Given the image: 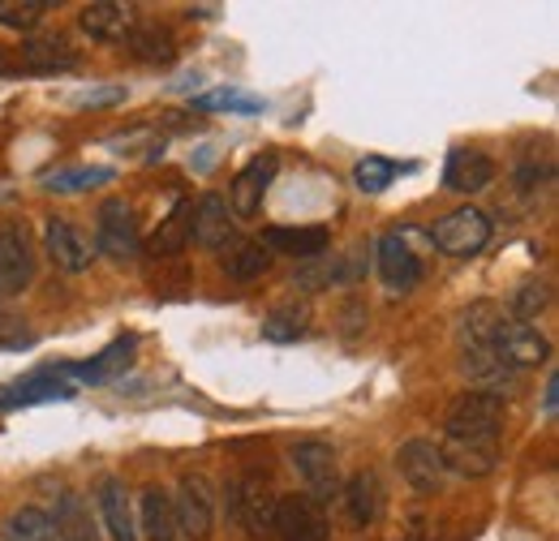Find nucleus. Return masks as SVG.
<instances>
[{"mask_svg":"<svg viewBox=\"0 0 559 541\" xmlns=\"http://www.w3.org/2000/svg\"><path fill=\"white\" fill-rule=\"evenodd\" d=\"M487 348H495L516 374H521V370H534V365H543V361L551 357V344H547V336H543L534 323H521V318H512V314H503V310H499V318H495V327H490Z\"/></svg>","mask_w":559,"mask_h":541,"instance_id":"obj_1","label":"nucleus"},{"mask_svg":"<svg viewBox=\"0 0 559 541\" xmlns=\"http://www.w3.org/2000/svg\"><path fill=\"white\" fill-rule=\"evenodd\" d=\"M503 417H508V400L503 396L465 392V396H456L443 430L452 438H503Z\"/></svg>","mask_w":559,"mask_h":541,"instance_id":"obj_2","label":"nucleus"},{"mask_svg":"<svg viewBox=\"0 0 559 541\" xmlns=\"http://www.w3.org/2000/svg\"><path fill=\"white\" fill-rule=\"evenodd\" d=\"M95 250L112 263H130L139 259V215L126 199H108L95 215Z\"/></svg>","mask_w":559,"mask_h":541,"instance_id":"obj_3","label":"nucleus"},{"mask_svg":"<svg viewBox=\"0 0 559 541\" xmlns=\"http://www.w3.org/2000/svg\"><path fill=\"white\" fill-rule=\"evenodd\" d=\"M430 241H435V250H443L448 259H474V254L487 250L490 219L478 206H456L452 215H443V219L430 228Z\"/></svg>","mask_w":559,"mask_h":541,"instance_id":"obj_4","label":"nucleus"},{"mask_svg":"<svg viewBox=\"0 0 559 541\" xmlns=\"http://www.w3.org/2000/svg\"><path fill=\"white\" fill-rule=\"evenodd\" d=\"M276 490L267 485V477L250 473L228 485V520H237L246 533L263 538L272 533V516H276Z\"/></svg>","mask_w":559,"mask_h":541,"instance_id":"obj_5","label":"nucleus"},{"mask_svg":"<svg viewBox=\"0 0 559 541\" xmlns=\"http://www.w3.org/2000/svg\"><path fill=\"white\" fill-rule=\"evenodd\" d=\"M173 516H177V538L207 541L215 529V490L207 477L186 473L173 498Z\"/></svg>","mask_w":559,"mask_h":541,"instance_id":"obj_6","label":"nucleus"},{"mask_svg":"<svg viewBox=\"0 0 559 541\" xmlns=\"http://www.w3.org/2000/svg\"><path fill=\"white\" fill-rule=\"evenodd\" d=\"M272 533H276L280 541H328L332 538L328 507H323V503H314L310 494H288V498H276Z\"/></svg>","mask_w":559,"mask_h":541,"instance_id":"obj_7","label":"nucleus"},{"mask_svg":"<svg viewBox=\"0 0 559 541\" xmlns=\"http://www.w3.org/2000/svg\"><path fill=\"white\" fill-rule=\"evenodd\" d=\"M293 473L301 477V485H306V494L314 498V503H332L336 494H341V469H336V452L328 447V443H297L293 447Z\"/></svg>","mask_w":559,"mask_h":541,"instance_id":"obj_8","label":"nucleus"},{"mask_svg":"<svg viewBox=\"0 0 559 541\" xmlns=\"http://www.w3.org/2000/svg\"><path fill=\"white\" fill-rule=\"evenodd\" d=\"M35 279V250L22 224H0V301L22 297Z\"/></svg>","mask_w":559,"mask_h":541,"instance_id":"obj_9","label":"nucleus"},{"mask_svg":"<svg viewBox=\"0 0 559 541\" xmlns=\"http://www.w3.org/2000/svg\"><path fill=\"white\" fill-rule=\"evenodd\" d=\"M276 168H280V155H276V151H267V155L250 159V164H246V168L233 177V190H228V211H233L237 219H250V215H259V206H263V194H267V185H272Z\"/></svg>","mask_w":559,"mask_h":541,"instance_id":"obj_10","label":"nucleus"},{"mask_svg":"<svg viewBox=\"0 0 559 541\" xmlns=\"http://www.w3.org/2000/svg\"><path fill=\"white\" fill-rule=\"evenodd\" d=\"M499 447H503V438H452V434H443L439 456H443V469H452V473L490 477L499 465Z\"/></svg>","mask_w":559,"mask_h":541,"instance_id":"obj_11","label":"nucleus"},{"mask_svg":"<svg viewBox=\"0 0 559 541\" xmlns=\"http://www.w3.org/2000/svg\"><path fill=\"white\" fill-rule=\"evenodd\" d=\"M95 503H99V516H104V529L112 541H139V525H134V498L126 490V481L117 477H104L95 485Z\"/></svg>","mask_w":559,"mask_h":541,"instance_id":"obj_12","label":"nucleus"},{"mask_svg":"<svg viewBox=\"0 0 559 541\" xmlns=\"http://www.w3.org/2000/svg\"><path fill=\"white\" fill-rule=\"evenodd\" d=\"M44 250H48V259H52L57 267L70 270V275L91 267V241L73 228L70 219H61V215L44 219Z\"/></svg>","mask_w":559,"mask_h":541,"instance_id":"obj_13","label":"nucleus"},{"mask_svg":"<svg viewBox=\"0 0 559 541\" xmlns=\"http://www.w3.org/2000/svg\"><path fill=\"white\" fill-rule=\"evenodd\" d=\"M396 469L401 477L421 490V494H430V490H439L443 485V456H439V447L435 443H426V438H409L401 452H396Z\"/></svg>","mask_w":559,"mask_h":541,"instance_id":"obj_14","label":"nucleus"},{"mask_svg":"<svg viewBox=\"0 0 559 541\" xmlns=\"http://www.w3.org/2000/svg\"><path fill=\"white\" fill-rule=\"evenodd\" d=\"M237 224H233V211L219 194H203L194 215H190V237L203 245V250H224L233 241Z\"/></svg>","mask_w":559,"mask_h":541,"instance_id":"obj_15","label":"nucleus"},{"mask_svg":"<svg viewBox=\"0 0 559 541\" xmlns=\"http://www.w3.org/2000/svg\"><path fill=\"white\" fill-rule=\"evenodd\" d=\"M78 26L95 39V44H126L134 35V13L126 4H112V0H99V4H86L78 13Z\"/></svg>","mask_w":559,"mask_h":541,"instance_id":"obj_16","label":"nucleus"},{"mask_svg":"<svg viewBox=\"0 0 559 541\" xmlns=\"http://www.w3.org/2000/svg\"><path fill=\"white\" fill-rule=\"evenodd\" d=\"M379 275H383V284L392 288V292H414L421 279V263L418 254L396 237V232H388L383 241H379Z\"/></svg>","mask_w":559,"mask_h":541,"instance_id":"obj_17","label":"nucleus"},{"mask_svg":"<svg viewBox=\"0 0 559 541\" xmlns=\"http://www.w3.org/2000/svg\"><path fill=\"white\" fill-rule=\"evenodd\" d=\"M336 498L345 503V516H349L353 529H370V525L379 520V512H383V485H379L374 473H353L349 481L341 485Z\"/></svg>","mask_w":559,"mask_h":541,"instance_id":"obj_18","label":"nucleus"},{"mask_svg":"<svg viewBox=\"0 0 559 541\" xmlns=\"http://www.w3.org/2000/svg\"><path fill=\"white\" fill-rule=\"evenodd\" d=\"M490 177H495V164H490V155L483 151H452L448 155V168H443V185L452 190V194H478V190H487Z\"/></svg>","mask_w":559,"mask_h":541,"instance_id":"obj_19","label":"nucleus"},{"mask_svg":"<svg viewBox=\"0 0 559 541\" xmlns=\"http://www.w3.org/2000/svg\"><path fill=\"white\" fill-rule=\"evenodd\" d=\"M263 245L288 254V259L314 263V259H323V250L332 245V228H323V224H310V228H267Z\"/></svg>","mask_w":559,"mask_h":541,"instance_id":"obj_20","label":"nucleus"},{"mask_svg":"<svg viewBox=\"0 0 559 541\" xmlns=\"http://www.w3.org/2000/svg\"><path fill=\"white\" fill-rule=\"evenodd\" d=\"M134 525H139L142 541H177V516H173L168 490H159V485H146L142 490Z\"/></svg>","mask_w":559,"mask_h":541,"instance_id":"obj_21","label":"nucleus"},{"mask_svg":"<svg viewBox=\"0 0 559 541\" xmlns=\"http://www.w3.org/2000/svg\"><path fill=\"white\" fill-rule=\"evenodd\" d=\"M52 529H57V538L61 541H99L95 520H91V507H86L82 494H61V498H57Z\"/></svg>","mask_w":559,"mask_h":541,"instance_id":"obj_22","label":"nucleus"},{"mask_svg":"<svg viewBox=\"0 0 559 541\" xmlns=\"http://www.w3.org/2000/svg\"><path fill=\"white\" fill-rule=\"evenodd\" d=\"M17 57H22V73H66L78 65V52L66 39H31Z\"/></svg>","mask_w":559,"mask_h":541,"instance_id":"obj_23","label":"nucleus"},{"mask_svg":"<svg viewBox=\"0 0 559 541\" xmlns=\"http://www.w3.org/2000/svg\"><path fill=\"white\" fill-rule=\"evenodd\" d=\"M134 344H139L134 336L117 339V344H112V348H104V352H99V357H95L91 365H66L61 374H66V378H86V383H99V378H108V374L126 370V361H130Z\"/></svg>","mask_w":559,"mask_h":541,"instance_id":"obj_24","label":"nucleus"},{"mask_svg":"<svg viewBox=\"0 0 559 541\" xmlns=\"http://www.w3.org/2000/svg\"><path fill=\"white\" fill-rule=\"evenodd\" d=\"M306 332H310V310L306 305H280L263 318V339H272V344L306 339Z\"/></svg>","mask_w":559,"mask_h":541,"instance_id":"obj_25","label":"nucleus"},{"mask_svg":"<svg viewBox=\"0 0 559 541\" xmlns=\"http://www.w3.org/2000/svg\"><path fill=\"white\" fill-rule=\"evenodd\" d=\"M126 44H130V52H134L139 61H146V65H168V61L177 57L173 35L159 31V26H134V35H130Z\"/></svg>","mask_w":559,"mask_h":541,"instance_id":"obj_26","label":"nucleus"},{"mask_svg":"<svg viewBox=\"0 0 559 541\" xmlns=\"http://www.w3.org/2000/svg\"><path fill=\"white\" fill-rule=\"evenodd\" d=\"M9 541H61L57 529H52V516L44 507H17L4 525Z\"/></svg>","mask_w":559,"mask_h":541,"instance_id":"obj_27","label":"nucleus"},{"mask_svg":"<svg viewBox=\"0 0 559 541\" xmlns=\"http://www.w3.org/2000/svg\"><path fill=\"white\" fill-rule=\"evenodd\" d=\"M190 215H194L190 203L173 206V215H168V219L159 224V232L151 237V254H177V250H186V241H190Z\"/></svg>","mask_w":559,"mask_h":541,"instance_id":"obj_28","label":"nucleus"},{"mask_svg":"<svg viewBox=\"0 0 559 541\" xmlns=\"http://www.w3.org/2000/svg\"><path fill=\"white\" fill-rule=\"evenodd\" d=\"M108 181H112V168H57L44 177V190L48 194H78V190L108 185Z\"/></svg>","mask_w":559,"mask_h":541,"instance_id":"obj_29","label":"nucleus"},{"mask_svg":"<svg viewBox=\"0 0 559 541\" xmlns=\"http://www.w3.org/2000/svg\"><path fill=\"white\" fill-rule=\"evenodd\" d=\"M272 267V250L263 245V241H246V245H237L233 250V259H224V270H228V279H259L263 270Z\"/></svg>","mask_w":559,"mask_h":541,"instance_id":"obj_30","label":"nucleus"},{"mask_svg":"<svg viewBox=\"0 0 559 541\" xmlns=\"http://www.w3.org/2000/svg\"><path fill=\"white\" fill-rule=\"evenodd\" d=\"M396 172H401V164H392V159H383V155H366V159L353 168V185H357L361 194H383V190L396 181Z\"/></svg>","mask_w":559,"mask_h":541,"instance_id":"obj_31","label":"nucleus"},{"mask_svg":"<svg viewBox=\"0 0 559 541\" xmlns=\"http://www.w3.org/2000/svg\"><path fill=\"white\" fill-rule=\"evenodd\" d=\"M547 305H551V284H543V279H525L512 292V318H521V323H534Z\"/></svg>","mask_w":559,"mask_h":541,"instance_id":"obj_32","label":"nucleus"},{"mask_svg":"<svg viewBox=\"0 0 559 541\" xmlns=\"http://www.w3.org/2000/svg\"><path fill=\"white\" fill-rule=\"evenodd\" d=\"M44 13H48L44 0H0V22L9 31H35Z\"/></svg>","mask_w":559,"mask_h":541,"instance_id":"obj_33","label":"nucleus"},{"mask_svg":"<svg viewBox=\"0 0 559 541\" xmlns=\"http://www.w3.org/2000/svg\"><path fill=\"white\" fill-rule=\"evenodd\" d=\"M194 108H228V112H263V99H250V95H237V91H207L194 99Z\"/></svg>","mask_w":559,"mask_h":541,"instance_id":"obj_34","label":"nucleus"},{"mask_svg":"<svg viewBox=\"0 0 559 541\" xmlns=\"http://www.w3.org/2000/svg\"><path fill=\"white\" fill-rule=\"evenodd\" d=\"M126 99V86H108V91H86L78 95V108H112Z\"/></svg>","mask_w":559,"mask_h":541,"instance_id":"obj_35","label":"nucleus"},{"mask_svg":"<svg viewBox=\"0 0 559 541\" xmlns=\"http://www.w3.org/2000/svg\"><path fill=\"white\" fill-rule=\"evenodd\" d=\"M556 405H559V378H556V374H547V396H543V412H547V417H556Z\"/></svg>","mask_w":559,"mask_h":541,"instance_id":"obj_36","label":"nucleus"},{"mask_svg":"<svg viewBox=\"0 0 559 541\" xmlns=\"http://www.w3.org/2000/svg\"><path fill=\"white\" fill-rule=\"evenodd\" d=\"M13 73H22V57L9 52V48H0V77H13Z\"/></svg>","mask_w":559,"mask_h":541,"instance_id":"obj_37","label":"nucleus"},{"mask_svg":"<svg viewBox=\"0 0 559 541\" xmlns=\"http://www.w3.org/2000/svg\"><path fill=\"white\" fill-rule=\"evenodd\" d=\"M0 541H9V533H4V529H0Z\"/></svg>","mask_w":559,"mask_h":541,"instance_id":"obj_38","label":"nucleus"}]
</instances>
